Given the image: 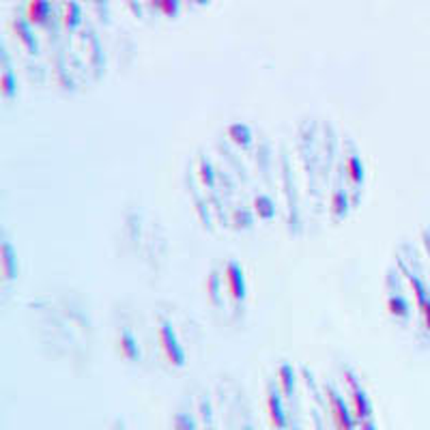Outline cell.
I'll return each mask as SVG.
<instances>
[{
  "instance_id": "9c48e42d",
  "label": "cell",
  "mask_w": 430,
  "mask_h": 430,
  "mask_svg": "<svg viewBox=\"0 0 430 430\" xmlns=\"http://www.w3.org/2000/svg\"><path fill=\"white\" fill-rule=\"evenodd\" d=\"M226 278H228L231 295L233 297H243V276H241V271L239 269H228Z\"/></svg>"
},
{
  "instance_id": "52a82bcc",
  "label": "cell",
  "mask_w": 430,
  "mask_h": 430,
  "mask_svg": "<svg viewBox=\"0 0 430 430\" xmlns=\"http://www.w3.org/2000/svg\"><path fill=\"white\" fill-rule=\"evenodd\" d=\"M80 22H82V9L78 7V3H73V0H67L63 5V24L67 28H75Z\"/></svg>"
},
{
  "instance_id": "5b68a950",
  "label": "cell",
  "mask_w": 430,
  "mask_h": 430,
  "mask_svg": "<svg viewBox=\"0 0 430 430\" xmlns=\"http://www.w3.org/2000/svg\"><path fill=\"white\" fill-rule=\"evenodd\" d=\"M267 411H269V419H271V426L276 430H286L288 428V422H286V409L278 396V392H271L269 398H267Z\"/></svg>"
},
{
  "instance_id": "ba28073f",
  "label": "cell",
  "mask_w": 430,
  "mask_h": 430,
  "mask_svg": "<svg viewBox=\"0 0 430 430\" xmlns=\"http://www.w3.org/2000/svg\"><path fill=\"white\" fill-rule=\"evenodd\" d=\"M278 385H280V390H282L286 396L293 394V390H295V374H293V370H290L288 364L280 366V370H278Z\"/></svg>"
},
{
  "instance_id": "5bb4252c",
  "label": "cell",
  "mask_w": 430,
  "mask_h": 430,
  "mask_svg": "<svg viewBox=\"0 0 430 430\" xmlns=\"http://www.w3.org/2000/svg\"><path fill=\"white\" fill-rule=\"evenodd\" d=\"M360 426H362V430H376V426H374L372 419H368V422H364V424H360Z\"/></svg>"
},
{
  "instance_id": "7a4b0ae2",
  "label": "cell",
  "mask_w": 430,
  "mask_h": 430,
  "mask_svg": "<svg viewBox=\"0 0 430 430\" xmlns=\"http://www.w3.org/2000/svg\"><path fill=\"white\" fill-rule=\"evenodd\" d=\"M159 344H161V349L168 357V362L172 366H183L185 362V355H183V349H181V344L177 342L175 333H172V329L168 325H164L159 329Z\"/></svg>"
},
{
  "instance_id": "30bf717a",
  "label": "cell",
  "mask_w": 430,
  "mask_h": 430,
  "mask_svg": "<svg viewBox=\"0 0 430 430\" xmlns=\"http://www.w3.org/2000/svg\"><path fill=\"white\" fill-rule=\"evenodd\" d=\"M121 353L125 355V357H129V360H138V353H140V349H138V344L134 342V338L132 336H121Z\"/></svg>"
},
{
  "instance_id": "8992f818",
  "label": "cell",
  "mask_w": 430,
  "mask_h": 430,
  "mask_svg": "<svg viewBox=\"0 0 430 430\" xmlns=\"http://www.w3.org/2000/svg\"><path fill=\"white\" fill-rule=\"evenodd\" d=\"M13 30H16L20 43H22V46H24L28 52H35V50H37V41H35V35H32V30H30V22H28V20H18V22L13 24Z\"/></svg>"
},
{
  "instance_id": "6da1fadb",
  "label": "cell",
  "mask_w": 430,
  "mask_h": 430,
  "mask_svg": "<svg viewBox=\"0 0 430 430\" xmlns=\"http://www.w3.org/2000/svg\"><path fill=\"white\" fill-rule=\"evenodd\" d=\"M327 394H329V409H331V419H333L336 428L338 430H355L357 422L353 417L351 405L344 403V398L336 390H329Z\"/></svg>"
},
{
  "instance_id": "8fae6325",
  "label": "cell",
  "mask_w": 430,
  "mask_h": 430,
  "mask_svg": "<svg viewBox=\"0 0 430 430\" xmlns=\"http://www.w3.org/2000/svg\"><path fill=\"white\" fill-rule=\"evenodd\" d=\"M151 5H153L159 13H164V16H168V18H172V16L177 13V9H179L177 0H151Z\"/></svg>"
},
{
  "instance_id": "9a60e30c",
  "label": "cell",
  "mask_w": 430,
  "mask_h": 430,
  "mask_svg": "<svg viewBox=\"0 0 430 430\" xmlns=\"http://www.w3.org/2000/svg\"><path fill=\"white\" fill-rule=\"evenodd\" d=\"M196 3H207V0H196Z\"/></svg>"
},
{
  "instance_id": "277c9868",
  "label": "cell",
  "mask_w": 430,
  "mask_h": 430,
  "mask_svg": "<svg viewBox=\"0 0 430 430\" xmlns=\"http://www.w3.org/2000/svg\"><path fill=\"white\" fill-rule=\"evenodd\" d=\"M50 13H52V3L50 0H28L26 3V20L35 26H41L50 20Z\"/></svg>"
},
{
  "instance_id": "3957f363",
  "label": "cell",
  "mask_w": 430,
  "mask_h": 430,
  "mask_svg": "<svg viewBox=\"0 0 430 430\" xmlns=\"http://www.w3.org/2000/svg\"><path fill=\"white\" fill-rule=\"evenodd\" d=\"M351 390H353L351 392V411H353V417H355V422L360 426L364 422L372 419V403H370L368 394L362 390V387L355 381L351 385Z\"/></svg>"
},
{
  "instance_id": "7c38bea8",
  "label": "cell",
  "mask_w": 430,
  "mask_h": 430,
  "mask_svg": "<svg viewBox=\"0 0 430 430\" xmlns=\"http://www.w3.org/2000/svg\"><path fill=\"white\" fill-rule=\"evenodd\" d=\"M175 430H198V426L190 413H179L175 417Z\"/></svg>"
},
{
  "instance_id": "4fadbf2b",
  "label": "cell",
  "mask_w": 430,
  "mask_h": 430,
  "mask_svg": "<svg viewBox=\"0 0 430 430\" xmlns=\"http://www.w3.org/2000/svg\"><path fill=\"white\" fill-rule=\"evenodd\" d=\"M390 312L396 314V317H407V314H409L407 301L400 299V297H392V299H390Z\"/></svg>"
}]
</instances>
